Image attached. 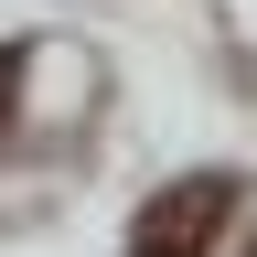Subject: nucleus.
<instances>
[{"label":"nucleus","mask_w":257,"mask_h":257,"mask_svg":"<svg viewBox=\"0 0 257 257\" xmlns=\"http://www.w3.org/2000/svg\"><path fill=\"white\" fill-rule=\"evenodd\" d=\"M225 214H236V182L225 172H193V182H161L140 225H128V257H204L225 236Z\"/></svg>","instance_id":"obj_1"},{"label":"nucleus","mask_w":257,"mask_h":257,"mask_svg":"<svg viewBox=\"0 0 257 257\" xmlns=\"http://www.w3.org/2000/svg\"><path fill=\"white\" fill-rule=\"evenodd\" d=\"M11 75H22V54H0V140H11Z\"/></svg>","instance_id":"obj_2"},{"label":"nucleus","mask_w":257,"mask_h":257,"mask_svg":"<svg viewBox=\"0 0 257 257\" xmlns=\"http://www.w3.org/2000/svg\"><path fill=\"white\" fill-rule=\"evenodd\" d=\"M246 257H257V246H246Z\"/></svg>","instance_id":"obj_3"}]
</instances>
